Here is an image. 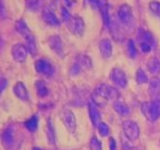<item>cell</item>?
<instances>
[{
	"instance_id": "cell-41",
	"label": "cell",
	"mask_w": 160,
	"mask_h": 150,
	"mask_svg": "<svg viewBox=\"0 0 160 150\" xmlns=\"http://www.w3.org/2000/svg\"><path fill=\"white\" fill-rule=\"evenodd\" d=\"M32 150H42V149H41V148H38V147H33Z\"/></svg>"
},
{
	"instance_id": "cell-29",
	"label": "cell",
	"mask_w": 160,
	"mask_h": 150,
	"mask_svg": "<svg viewBox=\"0 0 160 150\" xmlns=\"http://www.w3.org/2000/svg\"><path fill=\"white\" fill-rule=\"evenodd\" d=\"M148 8H149V11L152 13L155 17L160 18V2L159 1H150L149 5H148Z\"/></svg>"
},
{
	"instance_id": "cell-12",
	"label": "cell",
	"mask_w": 160,
	"mask_h": 150,
	"mask_svg": "<svg viewBox=\"0 0 160 150\" xmlns=\"http://www.w3.org/2000/svg\"><path fill=\"white\" fill-rule=\"evenodd\" d=\"M138 40H139V43H147V45L151 46L153 49V47L156 46V40L153 38L152 33L149 32L148 30L142 29V28H139L138 29Z\"/></svg>"
},
{
	"instance_id": "cell-37",
	"label": "cell",
	"mask_w": 160,
	"mask_h": 150,
	"mask_svg": "<svg viewBox=\"0 0 160 150\" xmlns=\"http://www.w3.org/2000/svg\"><path fill=\"white\" fill-rule=\"evenodd\" d=\"M109 147L110 150H117V142L113 138H110L109 139Z\"/></svg>"
},
{
	"instance_id": "cell-28",
	"label": "cell",
	"mask_w": 160,
	"mask_h": 150,
	"mask_svg": "<svg viewBox=\"0 0 160 150\" xmlns=\"http://www.w3.org/2000/svg\"><path fill=\"white\" fill-rule=\"evenodd\" d=\"M136 80L139 85H142V83L149 82V78H148L147 73L145 72V70H142L141 68L137 70V73H136Z\"/></svg>"
},
{
	"instance_id": "cell-32",
	"label": "cell",
	"mask_w": 160,
	"mask_h": 150,
	"mask_svg": "<svg viewBox=\"0 0 160 150\" xmlns=\"http://www.w3.org/2000/svg\"><path fill=\"white\" fill-rule=\"evenodd\" d=\"M98 131H99V133L102 136V137H107L110 132V129H109V127H108L107 123L100 122L99 125H98Z\"/></svg>"
},
{
	"instance_id": "cell-9",
	"label": "cell",
	"mask_w": 160,
	"mask_h": 150,
	"mask_svg": "<svg viewBox=\"0 0 160 150\" xmlns=\"http://www.w3.org/2000/svg\"><path fill=\"white\" fill-rule=\"evenodd\" d=\"M11 55L17 62H25L27 60L28 50L23 43H16V45L12 46Z\"/></svg>"
},
{
	"instance_id": "cell-8",
	"label": "cell",
	"mask_w": 160,
	"mask_h": 150,
	"mask_svg": "<svg viewBox=\"0 0 160 150\" xmlns=\"http://www.w3.org/2000/svg\"><path fill=\"white\" fill-rule=\"evenodd\" d=\"M61 119H62L63 123H65L66 128L68 129L69 132H75L77 123H76V117L75 113L69 109H65L61 111Z\"/></svg>"
},
{
	"instance_id": "cell-4",
	"label": "cell",
	"mask_w": 160,
	"mask_h": 150,
	"mask_svg": "<svg viewBox=\"0 0 160 150\" xmlns=\"http://www.w3.org/2000/svg\"><path fill=\"white\" fill-rule=\"evenodd\" d=\"M122 129H123V132H125V136L130 141H133V140L139 138L140 129H139V126H138L137 122H135V121H131V120L123 121Z\"/></svg>"
},
{
	"instance_id": "cell-7",
	"label": "cell",
	"mask_w": 160,
	"mask_h": 150,
	"mask_svg": "<svg viewBox=\"0 0 160 150\" xmlns=\"http://www.w3.org/2000/svg\"><path fill=\"white\" fill-rule=\"evenodd\" d=\"M35 68L37 70V72L43 76H52L55 73V67L48 61L47 59H39L36 61Z\"/></svg>"
},
{
	"instance_id": "cell-36",
	"label": "cell",
	"mask_w": 160,
	"mask_h": 150,
	"mask_svg": "<svg viewBox=\"0 0 160 150\" xmlns=\"http://www.w3.org/2000/svg\"><path fill=\"white\" fill-rule=\"evenodd\" d=\"M7 86H8V80L5 77H0V95L5 91Z\"/></svg>"
},
{
	"instance_id": "cell-38",
	"label": "cell",
	"mask_w": 160,
	"mask_h": 150,
	"mask_svg": "<svg viewBox=\"0 0 160 150\" xmlns=\"http://www.w3.org/2000/svg\"><path fill=\"white\" fill-rule=\"evenodd\" d=\"M86 1H88V2H89L90 5L96 6V7H97V2H98V0H86Z\"/></svg>"
},
{
	"instance_id": "cell-15",
	"label": "cell",
	"mask_w": 160,
	"mask_h": 150,
	"mask_svg": "<svg viewBox=\"0 0 160 150\" xmlns=\"http://www.w3.org/2000/svg\"><path fill=\"white\" fill-rule=\"evenodd\" d=\"M48 43H49V47L51 48V50H53L58 56H62V40H61V38L59 36H51L49 38V40H48Z\"/></svg>"
},
{
	"instance_id": "cell-5",
	"label": "cell",
	"mask_w": 160,
	"mask_h": 150,
	"mask_svg": "<svg viewBox=\"0 0 160 150\" xmlns=\"http://www.w3.org/2000/svg\"><path fill=\"white\" fill-rule=\"evenodd\" d=\"M110 80L112 81L115 86L119 88H126L128 83L127 76H126L125 71L121 70L120 68H113L110 72Z\"/></svg>"
},
{
	"instance_id": "cell-6",
	"label": "cell",
	"mask_w": 160,
	"mask_h": 150,
	"mask_svg": "<svg viewBox=\"0 0 160 150\" xmlns=\"http://www.w3.org/2000/svg\"><path fill=\"white\" fill-rule=\"evenodd\" d=\"M95 91L99 93L100 96H102V97L107 100H116L119 97V91H118L116 88L111 87V86H109V85H106V83L99 85L96 88Z\"/></svg>"
},
{
	"instance_id": "cell-30",
	"label": "cell",
	"mask_w": 160,
	"mask_h": 150,
	"mask_svg": "<svg viewBox=\"0 0 160 150\" xmlns=\"http://www.w3.org/2000/svg\"><path fill=\"white\" fill-rule=\"evenodd\" d=\"M127 49H128V55L131 59H135L137 57V48H136L135 45V41L132 39H130L128 41V45H127Z\"/></svg>"
},
{
	"instance_id": "cell-16",
	"label": "cell",
	"mask_w": 160,
	"mask_h": 150,
	"mask_svg": "<svg viewBox=\"0 0 160 150\" xmlns=\"http://www.w3.org/2000/svg\"><path fill=\"white\" fill-rule=\"evenodd\" d=\"M88 112H89V117L90 120H91V122L95 127H98V125L100 123V111L98 109V107L92 102V101H90L88 103Z\"/></svg>"
},
{
	"instance_id": "cell-23",
	"label": "cell",
	"mask_w": 160,
	"mask_h": 150,
	"mask_svg": "<svg viewBox=\"0 0 160 150\" xmlns=\"http://www.w3.org/2000/svg\"><path fill=\"white\" fill-rule=\"evenodd\" d=\"M113 110L118 115H120L121 117H125V116L130 115V109L127 105H125L123 102H119V101H116L113 102Z\"/></svg>"
},
{
	"instance_id": "cell-19",
	"label": "cell",
	"mask_w": 160,
	"mask_h": 150,
	"mask_svg": "<svg viewBox=\"0 0 160 150\" xmlns=\"http://www.w3.org/2000/svg\"><path fill=\"white\" fill-rule=\"evenodd\" d=\"M75 63H77L79 66V68L81 70H88V69H91L92 67V61H91V58L87 55H79L77 56L75 60Z\"/></svg>"
},
{
	"instance_id": "cell-33",
	"label": "cell",
	"mask_w": 160,
	"mask_h": 150,
	"mask_svg": "<svg viewBox=\"0 0 160 150\" xmlns=\"http://www.w3.org/2000/svg\"><path fill=\"white\" fill-rule=\"evenodd\" d=\"M60 12H61V17H62V21L63 22H68L72 16L70 15V12L68 11V9L66 7H61V10H60Z\"/></svg>"
},
{
	"instance_id": "cell-39",
	"label": "cell",
	"mask_w": 160,
	"mask_h": 150,
	"mask_svg": "<svg viewBox=\"0 0 160 150\" xmlns=\"http://www.w3.org/2000/svg\"><path fill=\"white\" fill-rule=\"evenodd\" d=\"M65 2L67 3L68 7H71V6L73 5V2H72V1H71V0H65Z\"/></svg>"
},
{
	"instance_id": "cell-40",
	"label": "cell",
	"mask_w": 160,
	"mask_h": 150,
	"mask_svg": "<svg viewBox=\"0 0 160 150\" xmlns=\"http://www.w3.org/2000/svg\"><path fill=\"white\" fill-rule=\"evenodd\" d=\"M1 40H2V39H1V37H0V50L3 48V41H1Z\"/></svg>"
},
{
	"instance_id": "cell-27",
	"label": "cell",
	"mask_w": 160,
	"mask_h": 150,
	"mask_svg": "<svg viewBox=\"0 0 160 150\" xmlns=\"http://www.w3.org/2000/svg\"><path fill=\"white\" fill-rule=\"evenodd\" d=\"M25 127L27 128L29 131H31V132L36 131V130L38 129V117L37 116H33V117H31L29 120H27V121L25 122Z\"/></svg>"
},
{
	"instance_id": "cell-17",
	"label": "cell",
	"mask_w": 160,
	"mask_h": 150,
	"mask_svg": "<svg viewBox=\"0 0 160 150\" xmlns=\"http://www.w3.org/2000/svg\"><path fill=\"white\" fill-rule=\"evenodd\" d=\"M13 93L18 99L22 100V101L29 100V92H28V89L26 88L23 82H17L13 86Z\"/></svg>"
},
{
	"instance_id": "cell-11",
	"label": "cell",
	"mask_w": 160,
	"mask_h": 150,
	"mask_svg": "<svg viewBox=\"0 0 160 150\" xmlns=\"http://www.w3.org/2000/svg\"><path fill=\"white\" fill-rule=\"evenodd\" d=\"M148 93H149L151 100L160 101V79L159 78H152V79L149 81Z\"/></svg>"
},
{
	"instance_id": "cell-1",
	"label": "cell",
	"mask_w": 160,
	"mask_h": 150,
	"mask_svg": "<svg viewBox=\"0 0 160 150\" xmlns=\"http://www.w3.org/2000/svg\"><path fill=\"white\" fill-rule=\"evenodd\" d=\"M141 112L149 121H156L160 117V101H147L141 105Z\"/></svg>"
},
{
	"instance_id": "cell-13",
	"label": "cell",
	"mask_w": 160,
	"mask_h": 150,
	"mask_svg": "<svg viewBox=\"0 0 160 150\" xmlns=\"http://www.w3.org/2000/svg\"><path fill=\"white\" fill-rule=\"evenodd\" d=\"M42 19L47 25L52 26V27H59L60 26V20L58 19V17L56 16V13L53 12L50 8H45L42 11Z\"/></svg>"
},
{
	"instance_id": "cell-14",
	"label": "cell",
	"mask_w": 160,
	"mask_h": 150,
	"mask_svg": "<svg viewBox=\"0 0 160 150\" xmlns=\"http://www.w3.org/2000/svg\"><path fill=\"white\" fill-rule=\"evenodd\" d=\"M99 49L102 58H105V59L110 58L111 55H112V43H111V40L108 39V38L102 39L99 42Z\"/></svg>"
},
{
	"instance_id": "cell-25",
	"label": "cell",
	"mask_w": 160,
	"mask_h": 150,
	"mask_svg": "<svg viewBox=\"0 0 160 150\" xmlns=\"http://www.w3.org/2000/svg\"><path fill=\"white\" fill-rule=\"evenodd\" d=\"M91 101H92L96 106H98V107H105V106L107 105L108 100L105 99L102 96H100L98 92L93 91V92L91 93Z\"/></svg>"
},
{
	"instance_id": "cell-31",
	"label": "cell",
	"mask_w": 160,
	"mask_h": 150,
	"mask_svg": "<svg viewBox=\"0 0 160 150\" xmlns=\"http://www.w3.org/2000/svg\"><path fill=\"white\" fill-rule=\"evenodd\" d=\"M90 150H102L101 141L97 137H92L90 140Z\"/></svg>"
},
{
	"instance_id": "cell-21",
	"label": "cell",
	"mask_w": 160,
	"mask_h": 150,
	"mask_svg": "<svg viewBox=\"0 0 160 150\" xmlns=\"http://www.w3.org/2000/svg\"><path fill=\"white\" fill-rule=\"evenodd\" d=\"M147 67L151 75L157 76L160 73V61L158 58H156V57L150 58L149 61H148V63H147Z\"/></svg>"
},
{
	"instance_id": "cell-20",
	"label": "cell",
	"mask_w": 160,
	"mask_h": 150,
	"mask_svg": "<svg viewBox=\"0 0 160 150\" xmlns=\"http://www.w3.org/2000/svg\"><path fill=\"white\" fill-rule=\"evenodd\" d=\"M15 25H16V30H17L18 32H19V35H21L23 38H27L28 36L32 35L31 31H30L29 27H28V25L25 22V20H22V19L17 20Z\"/></svg>"
},
{
	"instance_id": "cell-26",
	"label": "cell",
	"mask_w": 160,
	"mask_h": 150,
	"mask_svg": "<svg viewBox=\"0 0 160 150\" xmlns=\"http://www.w3.org/2000/svg\"><path fill=\"white\" fill-rule=\"evenodd\" d=\"M47 137L49 142L51 145H56V133H55V128H53L52 123H51V120H48L47 123Z\"/></svg>"
},
{
	"instance_id": "cell-22",
	"label": "cell",
	"mask_w": 160,
	"mask_h": 150,
	"mask_svg": "<svg viewBox=\"0 0 160 150\" xmlns=\"http://www.w3.org/2000/svg\"><path fill=\"white\" fill-rule=\"evenodd\" d=\"M26 39V48H27L28 52L30 53L31 56H36L37 53V43H36V39L32 35L28 36Z\"/></svg>"
},
{
	"instance_id": "cell-24",
	"label": "cell",
	"mask_w": 160,
	"mask_h": 150,
	"mask_svg": "<svg viewBox=\"0 0 160 150\" xmlns=\"http://www.w3.org/2000/svg\"><path fill=\"white\" fill-rule=\"evenodd\" d=\"M36 90H37V93L40 98H45L49 95V89H48L46 82L42 80L36 81Z\"/></svg>"
},
{
	"instance_id": "cell-34",
	"label": "cell",
	"mask_w": 160,
	"mask_h": 150,
	"mask_svg": "<svg viewBox=\"0 0 160 150\" xmlns=\"http://www.w3.org/2000/svg\"><path fill=\"white\" fill-rule=\"evenodd\" d=\"M28 8L32 11H36L40 8V0H28Z\"/></svg>"
},
{
	"instance_id": "cell-2",
	"label": "cell",
	"mask_w": 160,
	"mask_h": 150,
	"mask_svg": "<svg viewBox=\"0 0 160 150\" xmlns=\"http://www.w3.org/2000/svg\"><path fill=\"white\" fill-rule=\"evenodd\" d=\"M118 18L120 22L127 28H132L135 25V18H133L132 8L127 3H123L118 9Z\"/></svg>"
},
{
	"instance_id": "cell-18",
	"label": "cell",
	"mask_w": 160,
	"mask_h": 150,
	"mask_svg": "<svg viewBox=\"0 0 160 150\" xmlns=\"http://www.w3.org/2000/svg\"><path fill=\"white\" fill-rule=\"evenodd\" d=\"M1 140L6 148H11L15 143V136H13V129L8 127L1 135Z\"/></svg>"
},
{
	"instance_id": "cell-35",
	"label": "cell",
	"mask_w": 160,
	"mask_h": 150,
	"mask_svg": "<svg viewBox=\"0 0 160 150\" xmlns=\"http://www.w3.org/2000/svg\"><path fill=\"white\" fill-rule=\"evenodd\" d=\"M7 18V11H6L5 5H3V1L0 0V20H3Z\"/></svg>"
},
{
	"instance_id": "cell-42",
	"label": "cell",
	"mask_w": 160,
	"mask_h": 150,
	"mask_svg": "<svg viewBox=\"0 0 160 150\" xmlns=\"http://www.w3.org/2000/svg\"><path fill=\"white\" fill-rule=\"evenodd\" d=\"M136 150H140V149H136Z\"/></svg>"
},
{
	"instance_id": "cell-3",
	"label": "cell",
	"mask_w": 160,
	"mask_h": 150,
	"mask_svg": "<svg viewBox=\"0 0 160 150\" xmlns=\"http://www.w3.org/2000/svg\"><path fill=\"white\" fill-rule=\"evenodd\" d=\"M66 25H67L68 29L71 31V32H73L75 35L77 36H82L83 32H85V21H83V19L81 17H79V16H72L71 17V19L68 21V22H66Z\"/></svg>"
},
{
	"instance_id": "cell-10",
	"label": "cell",
	"mask_w": 160,
	"mask_h": 150,
	"mask_svg": "<svg viewBox=\"0 0 160 150\" xmlns=\"http://www.w3.org/2000/svg\"><path fill=\"white\" fill-rule=\"evenodd\" d=\"M97 7L101 12L102 16V20H103V25L106 28L109 29L110 26H111V18H110V13H109V5H108V0H98L97 2Z\"/></svg>"
}]
</instances>
